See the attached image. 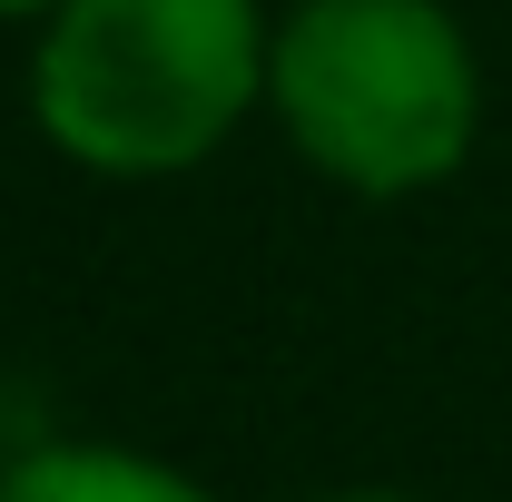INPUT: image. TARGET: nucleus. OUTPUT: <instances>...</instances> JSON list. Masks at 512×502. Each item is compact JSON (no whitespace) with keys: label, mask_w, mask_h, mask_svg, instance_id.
<instances>
[{"label":"nucleus","mask_w":512,"mask_h":502,"mask_svg":"<svg viewBox=\"0 0 512 502\" xmlns=\"http://www.w3.org/2000/svg\"><path fill=\"white\" fill-rule=\"evenodd\" d=\"M256 0H60L30 50V119L89 178L207 168L266 99Z\"/></svg>","instance_id":"1"},{"label":"nucleus","mask_w":512,"mask_h":502,"mask_svg":"<svg viewBox=\"0 0 512 502\" xmlns=\"http://www.w3.org/2000/svg\"><path fill=\"white\" fill-rule=\"evenodd\" d=\"M0 502H217V493L138 443H40V453L0 463Z\"/></svg>","instance_id":"3"},{"label":"nucleus","mask_w":512,"mask_h":502,"mask_svg":"<svg viewBox=\"0 0 512 502\" xmlns=\"http://www.w3.org/2000/svg\"><path fill=\"white\" fill-rule=\"evenodd\" d=\"M266 109L345 197H424L483 138V60L444 0H296L266 50Z\"/></svg>","instance_id":"2"},{"label":"nucleus","mask_w":512,"mask_h":502,"mask_svg":"<svg viewBox=\"0 0 512 502\" xmlns=\"http://www.w3.org/2000/svg\"><path fill=\"white\" fill-rule=\"evenodd\" d=\"M316 502H414V493H316Z\"/></svg>","instance_id":"5"},{"label":"nucleus","mask_w":512,"mask_h":502,"mask_svg":"<svg viewBox=\"0 0 512 502\" xmlns=\"http://www.w3.org/2000/svg\"><path fill=\"white\" fill-rule=\"evenodd\" d=\"M60 0H0V20H50Z\"/></svg>","instance_id":"4"}]
</instances>
